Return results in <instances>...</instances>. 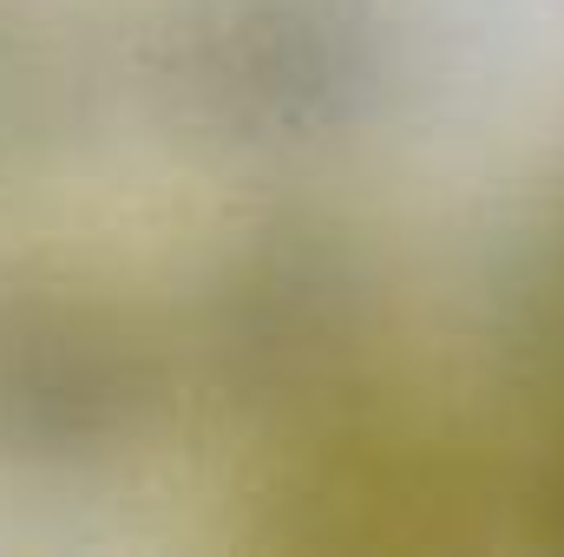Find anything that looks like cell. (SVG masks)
<instances>
[{
  "mask_svg": "<svg viewBox=\"0 0 564 557\" xmlns=\"http://www.w3.org/2000/svg\"><path fill=\"white\" fill-rule=\"evenodd\" d=\"M479 452L381 394L276 439V472L257 499V538L282 551H453L492 518Z\"/></svg>",
  "mask_w": 564,
  "mask_h": 557,
  "instance_id": "obj_3",
  "label": "cell"
},
{
  "mask_svg": "<svg viewBox=\"0 0 564 557\" xmlns=\"http://www.w3.org/2000/svg\"><path fill=\"white\" fill-rule=\"evenodd\" d=\"M558 197H564V190H558Z\"/></svg>",
  "mask_w": 564,
  "mask_h": 557,
  "instance_id": "obj_7",
  "label": "cell"
},
{
  "mask_svg": "<svg viewBox=\"0 0 564 557\" xmlns=\"http://www.w3.org/2000/svg\"><path fill=\"white\" fill-rule=\"evenodd\" d=\"M388 282L375 250L322 217L276 210L210 270L197 354L210 394L270 439L381 394Z\"/></svg>",
  "mask_w": 564,
  "mask_h": 557,
  "instance_id": "obj_1",
  "label": "cell"
},
{
  "mask_svg": "<svg viewBox=\"0 0 564 557\" xmlns=\"http://www.w3.org/2000/svg\"><path fill=\"white\" fill-rule=\"evenodd\" d=\"M177 125L237 151H308L381 119L401 86L388 0H177L151 33Z\"/></svg>",
  "mask_w": 564,
  "mask_h": 557,
  "instance_id": "obj_2",
  "label": "cell"
},
{
  "mask_svg": "<svg viewBox=\"0 0 564 557\" xmlns=\"http://www.w3.org/2000/svg\"><path fill=\"white\" fill-rule=\"evenodd\" d=\"M158 387V348L126 308L46 282L0 295V459H106L144 433Z\"/></svg>",
  "mask_w": 564,
  "mask_h": 557,
  "instance_id": "obj_4",
  "label": "cell"
},
{
  "mask_svg": "<svg viewBox=\"0 0 564 557\" xmlns=\"http://www.w3.org/2000/svg\"><path fill=\"white\" fill-rule=\"evenodd\" d=\"M486 341L512 394L564 414V197H552L499 256L486 295Z\"/></svg>",
  "mask_w": 564,
  "mask_h": 557,
  "instance_id": "obj_5",
  "label": "cell"
},
{
  "mask_svg": "<svg viewBox=\"0 0 564 557\" xmlns=\"http://www.w3.org/2000/svg\"><path fill=\"white\" fill-rule=\"evenodd\" d=\"M519 505H525L532 538L552 545V551H564V414L545 419V452H539V466H532Z\"/></svg>",
  "mask_w": 564,
  "mask_h": 557,
  "instance_id": "obj_6",
  "label": "cell"
}]
</instances>
